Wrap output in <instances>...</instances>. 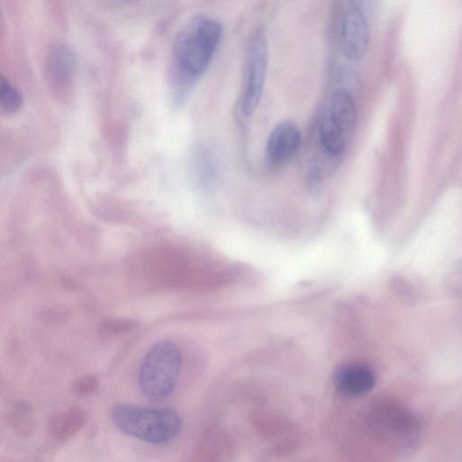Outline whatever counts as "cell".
Segmentation results:
<instances>
[{
	"label": "cell",
	"mask_w": 462,
	"mask_h": 462,
	"mask_svg": "<svg viewBox=\"0 0 462 462\" xmlns=\"http://www.w3.org/2000/svg\"><path fill=\"white\" fill-rule=\"evenodd\" d=\"M232 448L231 439L225 432L211 430L198 443L195 455L201 460H222L228 458Z\"/></svg>",
	"instance_id": "8"
},
{
	"label": "cell",
	"mask_w": 462,
	"mask_h": 462,
	"mask_svg": "<svg viewBox=\"0 0 462 462\" xmlns=\"http://www.w3.org/2000/svg\"><path fill=\"white\" fill-rule=\"evenodd\" d=\"M183 364V352L171 340L155 343L146 354L139 375L142 394L151 402H162L175 391Z\"/></svg>",
	"instance_id": "3"
},
{
	"label": "cell",
	"mask_w": 462,
	"mask_h": 462,
	"mask_svg": "<svg viewBox=\"0 0 462 462\" xmlns=\"http://www.w3.org/2000/svg\"><path fill=\"white\" fill-rule=\"evenodd\" d=\"M302 137L298 128L285 122L277 125L267 141V155L274 163H283L293 159L300 150Z\"/></svg>",
	"instance_id": "7"
},
{
	"label": "cell",
	"mask_w": 462,
	"mask_h": 462,
	"mask_svg": "<svg viewBox=\"0 0 462 462\" xmlns=\"http://www.w3.org/2000/svg\"><path fill=\"white\" fill-rule=\"evenodd\" d=\"M334 381L341 394L350 397H359L368 394L374 388L376 374L367 365L350 363L337 370Z\"/></svg>",
	"instance_id": "6"
},
{
	"label": "cell",
	"mask_w": 462,
	"mask_h": 462,
	"mask_svg": "<svg viewBox=\"0 0 462 462\" xmlns=\"http://www.w3.org/2000/svg\"><path fill=\"white\" fill-rule=\"evenodd\" d=\"M13 425L16 431L24 437H30L35 431V424L30 416V408L21 404L16 413L12 417Z\"/></svg>",
	"instance_id": "14"
},
{
	"label": "cell",
	"mask_w": 462,
	"mask_h": 462,
	"mask_svg": "<svg viewBox=\"0 0 462 462\" xmlns=\"http://www.w3.org/2000/svg\"><path fill=\"white\" fill-rule=\"evenodd\" d=\"M369 40L367 16L349 5L339 23V46L342 56L349 61H360L367 52Z\"/></svg>",
	"instance_id": "5"
},
{
	"label": "cell",
	"mask_w": 462,
	"mask_h": 462,
	"mask_svg": "<svg viewBox=\"0 0 462 462\" xmlns=\"http://www.w3.org/2000/svg\"><path fill=\"white\" fill-rule=\"evenodd\" d=\"M347 134L328 113L320 128L321 143L324 150L333 157L341 155L346 149Z\"/></svg>",
	"instance_id": "11"
},
{
	"label": "cell",
	"mask_w": 462,
	"mask_h": 462,
	"mask_svg": "<svg viewBox=\"0 0 462 462\" xmlns=\"http://www.w3.org/2000/svg\"><path fill=\"white\" fill-rule=\"evenodd\" d=\"M112 415L113 422L121 431L152 444H162L175 439L183 427L181 416L170 408L119 404L113 409Z\"/></svg>",
	"instance_id": "2"
},
{
	"label": "cell",
	"mask_w": 462,
	"mask_h": 462,
	"mask_svg": "<svg viewBox=\"0 0 462 462\" xmlns=\"http://www.w3.org/2000/svg\"><path fill=\"white\" fill-rule=\"evenodd\" d=\"M329 113L346 134L355 129L358 122V111L352 96L348 92L338 90L332 95Z\"/></svg>",
	"instance_id": "10"
},
{
	"label": "cell",
	"mask_w": 462,
	"mask_h": 462,
	"mask_svg": "<svg viewBox=\"0 0 462 462\" xmlns=\"http://www.w3.org/2000/svg\"><path fill=\"white\" fill-rule=\"evenodd\" d=\"M268 65V53L265 36L258 32L249 48L246 85L242 101L245 116H250L258 108L264 91Z\"/></svg>",
	"instance_id": "4"
},
{
	"label": "cell",
	"mask_w": 462,
	"mask_h": 462,
	"mask_svg": "<svg viewBox=\"0 0 462 462\" xmlns=\"http://www.w3.org/2000/svg\"><path fill=\"white\" fill-rule=\"evenodd\" d=\"M222 37V25L207 17L195 18L181 31L173 57L177 90L186 92L206 71Z\"/></svg>",
	"instance_id": "1"
},
{
	"label": "cell",
	"mask_w": 462,
	"mask_h": 462,
	"mask_svg": "<svg viewBox=\"0 0 462 462\" xmlns=\"http://www.w3.org/2000/svg\"><path fill=\"white\" fill-rule=\"evenodd\" d=\"M86 422V414L79 407L55 414L50 421V431L59 440H67L79 432Z\"/></svg>",
	"instance_id": "9"
},
{
	"label": "cell",
	"mask_w": 462,
	"mask_h": 462,
	"mask_svg": "<svg viewBox=\"0 0 462 462\" xmlns=\"http://www.w3.org/2000/svg\"><path fill=\"white\" fill-rule=\"evenodd\" d=\"M99 387V380L95 376H86L77 379L74 384V391L79 396L94 394Z\"/></svg>",
	"instance_id": "15"
},
{
	"label": "cell",
	"mask_w": 462,
	"mask_h": 462,
	"mask_svg": "<svg viewBox=\"0 0 462 462\" xmlns=\"http://www.w3.org/2000/svg\"><path fill=\"white\" fill-rule=\"evenodd\" d=\"M375 0H349V5L358 9L367 17L374 10Z\"/></svg>",
	"instance_id": "16"
},
{
	"label": "cell",
	"mask_w": 462,
	"mask_h": 462,
	"mask_svg": "<svg viewBox=\"0 0 462 462\" xmlns=\"http://www.w3.org/2000/svg\"><path fill=\"white\" fill-rule=\"evenodd\" d=\"M139 322L127 318H110L104 320L100 326L101 334L104 337H117L134 331Z\"/></svg>",
	"instance_id": "13"
},
{
	"label": "cell",
	"mask_w": 462,
	"mask_h": 462,
	"mask_svg": "<svg viewBox=\"0 0 462 462\" xmlns=\"http://www.w3.org/2000/svg\"><path fill=\"white\" fill-rule=\"evenodd\" d=\"M23 104V98L21 92L16 89L9 80L0 75V105L8 113L19 112Z\"/></svg>",
	"instance_id": "12"
}]
</instances>
